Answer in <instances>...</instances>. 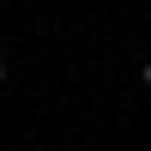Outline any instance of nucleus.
Returning a JSON list of instances; mask_svg holds the SVG:
<instances>
[{
    "label": "nucleus",
    "mask_w": 151,
    "mask_h": 151,
    "mask_svg": "<svg viewBox=\"0 0 151 151\" xmlns=\"http://www.w3.org/2000/svg\"><path fill=\"white\" fill-rule=\"evenodd\" d=\"M0 85H6V55H0Z\"/></svg>",
    "instance_id": "1"
},
{
    "label": "nucleus",
    "mask_w": 151,
    "mask_h": 151,
    "mask_svg": "<svg viewBox=\"0 0 151 151\" xmlns=\"http://www.w3.org/2000/svg\"><path fill=\"white\" fill-rule=\"evenodd\" d=\"M145 85H151V67H145Z\"/></svg>",
    "instance_id": "2"
}]
</instances>
